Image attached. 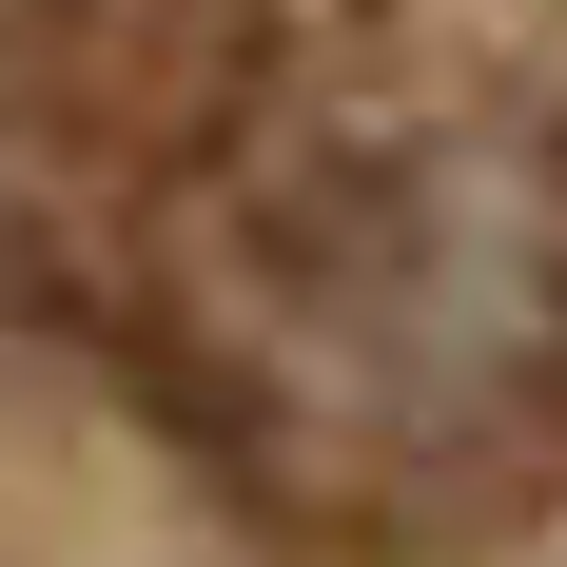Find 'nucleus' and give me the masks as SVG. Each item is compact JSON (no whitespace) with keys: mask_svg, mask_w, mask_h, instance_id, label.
<instances>
[{"mask_svg":"<svg viewBox=\"0 0 567 567\" xmlns=\"http://www.w3.org/2000/svg\"><path fill=\"white\" fill-rule=\"evenodd\" d=\"M157 392L275 509H489L567 431V176L489 137L216 176L157 235Z\"/></svg>","mask_w":567,"mask_h":567,"instance_id":"1","label":"nucleus"}]
</instances>
